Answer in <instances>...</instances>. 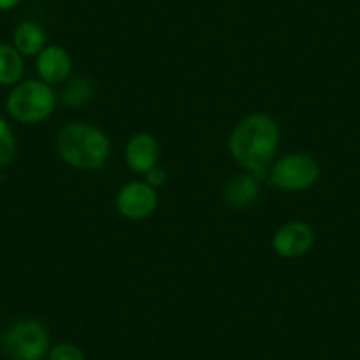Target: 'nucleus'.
Returning a JSON list of instances; mask_svg holds the SVG:
<instances>
[{"label":"nucleus","mask_w":360,"mask_h":360,"mask_svg":"<svg viewBox=\"0 0 360 360\" xmlns=\"http://www.w3.org/2000/svg\"><path fill=\"white\" fill-rule=\"evenodd\" d=\"M281 141L279 124L265 113H251L231 129L228 150L238 166L256 179H265Z\"/></svg>","instance_id":"f257e3e1"},{"label":"nucleus","mask_w":360,"mask_h":360,"mask_svg":"<svg viewBox=\"0 0 360 360\" xmlns=\"http://www.w3.org/2000/svg\"><path fill=\"white\" fill-rule=\"evenodd\" d=\"M57 152L71 168L96 172L110 159L112 143L99 127L86 122H71L57 134Z\"/></svg>","instance_id":"f03ea898"},{"label":"nucleus","mask_w":360,"mask_h":360,"mask_svg":"<svg viewBox=\"0 0 360 360\" xmlns=\"http://www.w3.org/2000/svg\"><path fill=\"white\" fill-rule=\"evenodd\" d=\"M57 106V96L48 83L41 79H25L13 86L6 108L22 124H39L46 120Z\"/></svg>","instance_id":"7ed1b4c3"},{"label":"nucleus","mask_w":360,"mask_h":360,"mask_svg":"<svg viewBox=\"0 0 360 360\" xmlns=\"http://www.w3.org/2000/svg\"><path fill=\"white\" fill-rule=\"evenodd\" d=\"M2 348L11 360H41L50 352V334L39 320L23 318L4 332Z\"/></svg>","instance_id":"20e7f679"},{"label":"nucleus","mask_w":360,"mask_h":360,"mask_svg":"<svg viewBox=\"0 0 360 360\" xmlns=\"http://www.w3.org/2000/svg\"><path fill=\"white\" fill-rule=\"evenodd\" d=\"M320 179V165L304 152L283 155L270 166L269 180L274 188L290 193L307 191Z\"/></svg>","instance_id":"39448f33"},{"label":"nucleus","mask_w":360,"mask_h":360,"mask_svg":"<svg viewBox=\"0 0 360 360\" xmlns=\"http://www.w3.org/2000/svg\"><path fill=\"white\" fill-rule=\"evenodd\" d=\"M158 193L147 182H129L117 193L115 205L120 216L131 221L147 219L158 209Z\"/></svg>","instance_id":"423d86ee"},{"label":"nucleus","mask_w":360,"mask_h":360,"mask_svg":"<svg viewBox=\"0 0 360 360\" xmlns=\"http://www.w3.org/2000/svg\"><path fill=\"white\" fill-rule=\"evenodd\" d=\"M314 244V231L313 228L302 221H290L283 226L278 228V231L272 237V249L276 255L281 258H299L304 256Z\"/></svg>","instance_id":"0eeeda50"},{"label":"nucleus","mask_w":360,"mask_h":360,"mask_svg":"<svg viewBox=\"0 0 360 360\" xmlns=\"http://www.w3.org/2000/svg\"><path fill=\"white\" fill-rule=\"evenodd\" d=\"M36 71L41 82L48 83V85H58V83L68 82L72 71L71 55L57 44L44 46V50L36 58Z\"/></svg>","instance_id":"6e6552de"},{"label":"nucleus","mask_w":360,"mask_h":360,"mask_svg":"<svg viewBox=\"0 0 360 360\" xmlns=\"http://www.w3.org/2000/svg\"><path fill=\"white\" fill-rule=\"evenodd\" d=\"M126 162L131 172L145 175L159 161V141L150 133H136L126 145Z\"/></svg>","instance_id":"1a4fd4ad"},{"label":"nucleus","mask_w":360,"mask_h":360,"mask_svg":"<svg viewBox=\"0 0 360 360\" xmlns=\"http://www.w3.org/2000/svg\"><path fill=\"white\" fill-rule=\"evenodd\" d=\"M259 179L252 173H238L226 182L223 189V198L230 209L244 210L258 200Z\"/></svg>","instance_id":"9d476101"},{"label":"nucleus","mask_w":360,"mask_h":360,"mask_svg":"<svg viewBox=\"0 0 360 360\" xmlns=\"http://www.w3.org/2000/svg\"><path fill=\"white\" fill-rule=\"evenodd\" d=\"M13 43L23 57H37L46 46V34L39 23L25 20L15 29Z\"/></svg>","instance_id":"9b49d317"},{"label":"nucleus","mask_w":360,"mask_h":360,"mask_svg":"<svg viewBox=\"0 0 360 360\" xmlns=\"http://www.w3.org/2000/svg\"><path fill=\"white\" fill-rule=\"evenodd\" d=\"M23 72H25L23 55L13 44L0 43V85H18L23 78Z\"/></svg>","instance_id":"f8f14e48"},{"label":"nucleus","mask_w":360,"mask_h":360,"mask_svg":"<svg viewBox=\"0 0 360 360\" xmlns=\"http://www.w3.org/2000/svg\"><path fill=\"white\" fill-rule=\"evenodd\" d=\"M94 98V83L89 78L69 79L62 89V103L68 106H83Z\"/></svg>","instance_id":"ddd939ff"},{"label":"nucleus","mask_w":360,"mask_h":360,"mask_svg":"<svg viewBox=\"0 0 360 360\" xmlns=\"http://www.w3.org/2000/svg\"><path fill=\"white\" fill-rule=\"evenodd\" d=\"M16 155V138L8 120L0 117V168L13 162Z\"/></svg>","instance_id":"4468645a"},{"label":"nucleus","mask_w":360,"mask_h":360,"mask_svg":"<svg viewBox=\"0 0 360 360\" xmlns=\"http://www.w3.org/2000/svg\"><path fill=\"white\" fill-rule=\"evenodd\" d=\"M48 360H85V355L72 342H58L53 348H50Z\"/></svg>","instance_id":"2eb2a0df"},{"label":"nucleus","mask_w":360,"mask_h":360,"mask_svg":"<svg viewBox=\"0 0 360 360\" xmlns=\"http://www.w3.org/2000/svg\"><path fill=\"white\" fill-rule=\"evenodd\" d=\"M145 180H147V184H150L154 189L161 188L166 182V172L162 168H159V166H154L150 172L145 173Z\"/></svg>","instance_id":"dca6fc26"},{"label":"nucleus","mask_w":360,"mask_h":360,"mask_svg":"<svg viewBox=\"0 0 360 360\" xmlns=\"http://www.w3.org/2000/svg\"><path fill=\"white\" fill-rule=\"evenodd\" d=\"M22 2H23V0H0V11H2V13L13 11V9L18 8Z\"/></svg>","instance_id":"f3484780"}]
</instances>
